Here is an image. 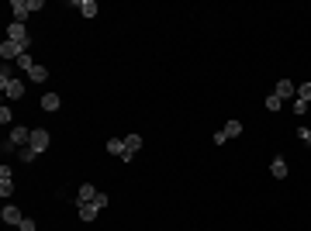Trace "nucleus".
I'll list each match as a JSON object with an SVG mask.
<instances>
[{
    "label": "nucleus",
    "instance_id": "8",
    "mask_svg": "<svg viewBox=\"0 0 311 231\" xmlns=\"http://www.w3.org/2000/svg\"><path fill=\"white\" fill-rule=\"evenodd\" d=\"M10 142H14V145H28V142H31V131H28L24 124H14V128H10Z\"/></svg>",
    "mask_w": 311,
    "mask_h": 231
},
{
    "label": "nucleus",
    "instance_id": "16",
    "mask_svg": "<svg viewBox=\"0 0 311 231\" xmlns=\"http://www.w3.org/2000/svg\"><path fill=\"white\" fill-rule=\"evenodd\" d=\"M107 152L111 155H125L128 152V149H125V138H111V142H107Z\"/></svg>",
    "mask_w": 311,
    "mask_h": 231
},
{
    "label": "nucleus",
    "instance_id": "15",
    "mask_svg": "<svg viewBox=\"0 0 311 231\" xmlns=\"http://www.w3.org/2000/svg\"><path fill=\"white\" fill-rule=\"evenodd\" d=\"M28 79H31V83H45V79H49V69H45V66H31V69H28Z\"/></svg>",
    "mask_w": 311,
    "mask_h": 231
},
{
    "label": "nucleus",
    "instance_id": "24",
    "mask_svg": "<svg viewBox=\"0 0 311 231\" xmlns=\"http://www.w3.org/2000/svg\"><path fill=\"white\" fill-rule=\"evenodd\" d=\"M90 204H97V207H100V211H104V207H107V204H111V200H107V193H97V197H93V200H90Z\"/></svg>",
    "mask_w": 311,
    "mask_h": 231
},
{
    "label": "nucleus",
    "instance_id": "11",
    "mask_svg": "<svg viewBox=\"0 0 311 231\" xmlns=\"http://www.w3.org/2000/svg\"><path fill=\"white\" fill-rule=\"evenodd\" d=\"M3 93H7L10 100H17V97H24V83H21V79H10V83L3 86Z\"/></svg>",
    "mask_w": 311,
    "mask_h": 231
},
{
    "label": "nucleus",
    "instance_id": "13",
    "mask_svg": "<svg viewBox=\"0 0 311 231\" xmlns=\"http://www.w3.org/2000/svg\"><path fill=\"white\" fill-rule=\"evenodd\" d=\"M270 176H277V179H284V176H287V162H284L280 155L270 162Z\"/></svg>",
    "mask_w": 311,
    "mask_h": 231
},
{
    "label": "nucleus",
    "instance_id": "22",
    "mask_svg": "<svg viewBox=\"0 0 311 231\" xmlns=\"http://www.w3.org/2000/svg\"><path fill=\"white\" fill-rule=\"evenodd\" d=\"M298 100H305V104L311 100V83H305V86H298Z\"/></svg>",
    "mask_w": 311,
    "mask_h": 231
},
{
    "label": "nucleus",
    "instance_id": "9",
    "mask_svg": "<svg viewBox=\"0 0 311 231\" xmlns=\"http://www.w3.org/2000/svg\"><path fill=\"white\" fill-rule=\"evenodd\" d=\"M97 214H100V207H97V204H79V221H86V225H90V221H97Z\"/></svg>",
    "mask_w": 311,
    "mask_h": 231
},
{
    "label": "nucleus",
    "instance_id": "1",
    "mask_svg": "<svg viewBox=\"0 0 311 231\" xmlns=\"http://www.w3.org/2000/svg\"><path fill=\"white\" fill-rule=\"evenodd\" d=\"M0 56H3V62H17V59L24 56V49H21L17 42H10V38H3V42H0Z\"/></svg>",
    "mask_w": 311,
    "mask_h": 231
},
{
    "label": "nucleus",
    "instance_id": "4",
    "mask_svg": "<svg viewBox=\"0 0 311 231\" xmlns=\"http://www.w3.org/2000/svg\"><path fill=\"white\" fill-rule=\"evenodd\" d=\"M0 218H3V225H14V228H21V221H24V214H21V211H17L14 204H3Z\"/></svg>",
    "mask_w": 311,
    "mask_h": 231
},
{
    "label": "nucleus",
    "instance_id": "3",
    "mask_svg": "<svg viewBox=\"0 0 311 231\" xmlns=\"http://www.w3.org/2000/svg\"><path fill=\"white\" fill-rule=\"evenodd\" d=\"M7 38H10V42H17V45H21V49L28 52V42H31V38H28V31H24V24H17V21H10V28H7Z\"/></svg>",
    "mask_w": 311,
    "mask_h": 231
},
{
    "label": "nucleus",
    "instance_id": "19",
    "mask_svg": "<svg viewBox=\"0 0 311 231\" xmlns=\"http://www.w3.org/2000/svg\"><path fill=\"white\" fill-rule=\"evenodd\" d=\"M222 131H225L229 138H238V135H242V121H229V124H225Z\"/></svg>",
    "mask_w": 311,
    "mask_h": 231
},
{
    "label": "nucleus",
    "instance_id": "18",
    "mask_svg": "<svg viewBox=\"0 0 311 231\" xmlns=\"http://www.w3.org/2000/svg\"><path fill=\"white\" fill-rule=\"evenodd\" d=\"M125 149H128V152L135 155L139 149H142V135H128V138H125Z\"/></svg>",
    "mask_w": 311,
    "mask_h": 231
},
{
    "label": "nucleus",
    "instance_id": "17",
    "mask_svg": "<svg viewBox=\"0 0 311 231\" xmlns=\"http://www.w3.org/2000/svg\"><path fill=\"white\" fill-rule=\"evenodd\" d=\"M79 14L83 17H97V3L93 0H79Z\"/></svg>",
    "mask_w": 311,
    "mask_h": 231
},
{
    "label": "nucleus",
    "instance_id": "2",
    "mask_svg": "<svg viewBox=\"0 0 311 231\" xmlns=\"http://www.w3.org/2000/svg\"><path fill=\"white\" fill-rule=\"evenodd\" d=\"M49 142H52V135H49L45 128H31V142H28V145H31V149H35L38 155L49 149Z\"/></svg>",
    "mask_w": 311,
    "mask_h": 231
},
{
    "label": "nucleus",
    "instance_id": "27",
    "mask_svg": "<svg viewBox=\"0 0 311 231\" xmlns=\"http://www.w3.org/2000/svg\"><path fill=\"white\" fill-rule=\"evenodd\" d=\"M305 111H308V104H305V100H294V114H298V117H301V114H305Z\"/></svg>",
    "mask_w": 311,
    "mask_h": 231
},
{
    "label": "nucleus",
    "instance_id": "10",
    "mask_svg": "<svg viewBox=\"0 0 311 231\" xmlns=\"http://www.w3.org/2000/svg\"><path fill=\"white\" fill-rule=\"evenodd\" d=\"M97 193H100V190H97L93 183H83V186H79V193H77V200H79V204H90Z\"/></svg>",
    "mask_w": 311,
    "mask_h": 231
},
{
    "label": "nucleus",
    "instance_id": "23",
    "mask_svg": "<svg viewBox=\"0 0 311 231\" xmlns=\"http://www.w3.org/2000/svg\"><path fill=\"white\" fill-rule=\"evenodd\" d=\"M31 66H35V62H31V56H28V52H24V56H21V59H17V69H24V73H28V69H31Z\"/></svg>",
    "mask_w": 311,
    "mask_h": 231
},
{
    "label": "nucleus",
    "instance_id": "5",
    "mask_svg": "<svg viewBox=\"0 0 311 231\" xmlns=\"http://www.w3.org/2000/svg\"><path fill=\"white\" fill-rule=\"evenodd\" d=\"M10 193H14V179H10V169H7V166H0V197H3V200H10Z\"/></svg>",
    "mask_w": 311,
    "mask_h": 231
},
{
    "label": "nucleus",
    "instance_id": "21",
    "mask_svg": "<svg viewBox=\"0 0 311 231\" xmlns=\"http://www.w3.org/2000/svg\"><path fill=\"white\" fill-rule=\"evenodd\" d=\"M280 107H284V100H280L277 93H270V97H266V111H280Z\"/></svg>",
    "mask_w": 311,
    "mask_h": 231
},
{
    "label": "nucleus",
    "instance_id": "26",
    "mask_svg": "<svg viewBox=\"0 0 311 231\" xmlns=\"http://www.w3.org/2000/svg\"><path fill=\"white\" fill-rule=\"evenodd\" d=\"M298 138H301V142H308V145H311V128H298Z\"/></svg>",
    "mask_w": 311,
    "mask_h": 231
},
{
    "label": "nucleus",
    "instance_id": "20",
    "mask_svg": "<svg viewBox=\"0 0 311 231\" xmlns=\"http://www.w3.org/2000/svg\"><path fill=\"white\" fill-rule=\"evenodd\" d=\"M35 149H31V145H24V149H17V159H21V162H31V159H35Z\"/></svg>",
    "mask_w": 311,
    "mask_h": 231
},
{
    "label": "nucleus",
    "instance_id": "28",
    "mask_svg": "<svg viewBox=\"0 0 311 231\" xmlns=\"http://www.w3.org/2000/svg\"><path fill=\"white\" fill-rule=\"evenodd\" d=\"M21 231H35V218H24V221H21Z\"/></svg>",
    "mask_w": 311,
    "mask_h": 231
},
{
    "label": "nucleus",
    "instance_id": "14",
    "mask_svg": "<svg viewBox=\"0 0 311 231\" xmlns=\"http://www.w3.org/2000/svg\"><path fill=\"white\" fill-rule=\"evenodd\" d=\"M14 69H17V66H10V62H3V66H0V90H3L10 79H17V76H14Z\"/></svg>",
    "mask_w": 311,
    "mask_h": 231
},
{
    "label": "nucleus",
    "instance_id": "7",
    "mask_svg": "<svg viewBox=\"0 0 311 231\" xmlns=\"http://www.w3.org/2000/svg\"><path fill=\"white\" fill-rule=\"evenodd\" d=\"M10 10H14V21H17V24H24V17L31 14L28 0H10Z\"/></svg>",
    "mask_w": 311,
    "mask_h": 231
},
{
    "label": "nucleus",
    "instance_id": "6",
    "mask_svg": "<svg viewBox=\"0 0 311 231\" xmlns=\"http://www.w3.org/2000/svg\"><path fill=\"white\" fill-rule=\"evenodd\" d=\"M273 93H277L280 100H291V97H298V86H294L291 79L284 76V79H280V83H277V90H273Z\"/></svg>",
    "mask_w": 311,
    "mask_h": 231
},
{
    "label": "nucleus",
    "instance_id": "25",
    "mask_svg": "<svg viewBox=\"0 0 311 231\" xmlns=\"http://www.w3.org/2000/svg\"><path fill=\"white\" fill-rule=\"evenodd\" d=\"M0 121H3V124H10V121H14V114H10V111H7V104H3V107H0Z\"/></svg>",
    "mask_w": 311,
    "mask_h": 231
},
{
    "label": "nucleus",
    "instance_id": "12",
    "mask_svg": "<svg viewBox=\"0 0 311 231\" xmlns=\"http://www.w3.org/2000/svg\"><path fill=\"white\" fill-rule=\"evenodd\" d=\"M59 104H63L59 93H45V97H42V111H59Z\"/></svg>",
    "mask_w": 311,
    "mask_h": 231
}]
</instances>
